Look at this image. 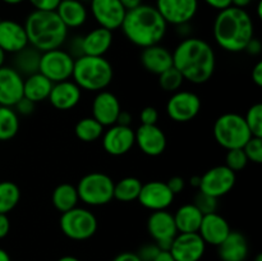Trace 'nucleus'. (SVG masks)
Wrapping results in <instances>:
<instances>
[{
	"instance_id": "obj_1",
	"label": "nucleus",
	"mask_w": 262,
	"mask_h": 261,
	"mask_svg": "<svg viewBox=\"0 0 262 261\" xmlns=\"http://www.w3.org/2000/svg\"><path fill=\"white\" fill-rule=\"evenodd\" d=\"M171 54L173 67L184 81L202 84L211 79L216 68V55L207 41L189 36L183 38Z\"/></svg>"
},
{
	"instance_id": "obj_2",
	"label": "nucleus",
	"mask_w": 262,
	"mask_h": 261,
	"mask_svg": "<svg viewBox=\"0 0 262 261\" xmlns=\"http://www.w3.org/2000/svg\"><path fill=\"white\" fill-rule=\"evenodd\" d=\"M120 30L129 42L145 49L164 40L168 31V23L164 20L155 5L141 4L125 13Z\"/></svg>"
},
{
	"instance_id": "obj_3",
	"label": "nucleus",
	"mask_w": 262,
	"mask_h": 261,
	"mask_svg": "<svg viewBox=\"0 0 262 261\" xmlns=\"http://www.w3.org/2000/svg\"><path fill=\"white\" fill-rule=\"evenodd\" d=\"M212 33L223 50L241 53L245 51L250 40L255 37V25L247 10L232 5L217 13Z\"/></svg>"
},
{
	"instance_id": "obj_4",
	"label": "nucleus",
	"mask_w": 262,
	"mask_h": 261,
	"mask_svg": "<svg viewBox=\"0 0 262 261\" xmlns=\"http://www.w3.org/2000/svg\"><path fill=\"white\" fill-rule=\"evenodd\" d=\"M28 45L40 53L59 49L68 38V28L55 10H33L25 20Z\"/></svg>"
},
{
	"instance_id": "obj_5",
	"label": "nucleus",
	"mask_w": 262,
	"mask_h": 261,
	"mask_svg": "<svg viewBox=\"0 0 262 261\" xmlns=\"http://www.w3.org/2000/svg\"><path fill=\"white\" fill-rule=\"evenodd\" d=\"M113 77L114 69L105 56L81 55L74 59L72 78L81 90L90 92L106 90Z\"/></svg>"
},
{
	"instance_id": "obj_6",
	"label": "nucleus",
	"mask_w": 262,
	"mask_h": 261,
	"mask_svg": "<svg viewBox=\"0 0 262 261\" xmlns=\"http://www.w3.org/2000/svg\"><path fill=\"white\" fill-rule=\"evenodd\" d=\"M215 141L225 150L242 148L252 137L245 117L237 113H225L214 123Z\"/></svg>"
},
{
	"instance_id": "obj_7",
	"label": "nucleus",
	"mask_w": 262,
	"mask_h": 261,
	"mask_svg": "<svg viewBox=\"0 0 262 261\" xmlns=\"http://www.w3.org/2000/svg\"><path fill=\"white\" fill-rule=\"evenodd\" d=\"M114 183L107 174L92 171L79 179L76 186L79 201L87 206H104L114 199Z\"/></svg>"
},
{
	"instance_id": "obj_8",
	"label": "nucleus",
	"mask_w": 262,
	"mask_h": 261,
	"mask_svg": "<svg viewBox=\"0 0 262 261\" xmlns=\"http://www.w3.org/2000/svg\"><path fill=\"white\" fill-rule=\"evenodd\" d=\"M61 233L72 241H87L94 237L99 223L91 210L76 206L66 212H61L59 219Z\"/></svg>"
},
{
	"instance_id": "obj_9",
	"label": "nucleus",
	"mask_w": 262,
	"mask_h": 261,
	"mask_svg": "<svg viewBox=\"0 0 262 261\" xmlns=\"http://www.w3.org/2000/svg\"><path fill=\"white\" fill-rule=\"evenodd\" d=\"M73 67V56L67 50L59 48L41 53L38 72L53 83H56L72 78Z\"/></svg>"
},
{
	"instance_id": "obj_10",
	"label": "nucleus",
	"mask_w": 262,
	"mask_h": 261,
	"mask_svg": "<svg viewBox=\"0 0 262 261\" xmlns=\"http://www.w3.org/2000/svg\"><path fill=\"white\" fill-rule=\"evenodd\" d=\"M200 179L199 189L209 196L220 199L229 193L235 186L237 176L227 165H217L205 171Z\"/></svg>"
},
{
	"instance_id": "obj_11",
	"label": "nucleus",
	"mask_w": 262,
	"mask_h": 261,
	"mask_svg": "<svg viewBox=\"0 0 262 261\" xmlns=\"http://www.w3.org/2000/svg\"><path fill=\"white\" fill-rule=\"evenodd\" d=\"M201 112V99L192 91H179L171 94L166 102V114L177 123L193 120Z\"/></svg>"
},
{
	"instance_id": "obj_12",
	"label": "nucleus",
	"mask_w": 262,
	"mask_h": 261,
	"mask_svg": "<svg viewBox=\"0 0 262 261\" xmlns=\"http://www.w3.org/2000/svg\"><path fill=\"white\" fill-rule=\"evenodd\" d=\"M147 232L161 251H169L178 234L174 216L168 210L152 211L147 219Z\"/></svg>"
},
{
	"instance_id": "obj_13",
	"label": "nucleus",
	"mask_w": 262,
	"mask_h": 261,
	"mask_svg": "<svg viewBox=\"0 0 262 261\" xmlns=\"http://www.w3.org/2000/svg\"><path fill=\"white\" fill-rule=\"evenodd\" d=\"M155 8L168 25L189 23L199 12V0H156Z\"/></svg>"
},
{
	"instance_id": "obj_14",
	"label": "nucleus",
	"mask_w": 262,
	"mask_h": 261,
	"mask_svg": "<svg viewBox=\"0 0 262 261\" xmlns=\"http://www.w3.org/2000/svg\"><path fill=\"white\" fill-rule=\"evenodd\" d=\"M90 12L99 27L113 32L120 28L127 10L119 0H90Z\"/></svg>"
},
{
	"instance_id": "obj_15",
	"label": "nucleus",
	"mask_w": 262,
	"mask_h": 261,
	"mask_svg": "<svg viewBox=\"0 0 262 261\" xmlns=\"http://www.w3.org/2000/svg\"><path fill=\"white\" fill-rule=\"evenodd\" d=\"M206 251V243L199 233H178L169 252L176 261H200Z\"/></svg>"
},
{
	"instance_id": "obj_16",
	"label": "nucleus",
	"mask_w": 262,
	"mask_h": 261,
	"mask_svg": "<svg viewBox=\"0 0 262 261\" xmlns=\"http://www.w3.org/2000/svg\"><path fill=\"white\" fill-rule=\"evenodd\" d=\"M174 197L176 194L169 189L166 182L151 181L145 184L142 183L137 201L150 211H159L168 210V207L173 204Z\"/></svg>"
},
{
	"instance_id": "obj_17",
	"label": "nucleus",
	"mask_w": 262,
	"mask_h": 261,
	"mask_svg": "<svg viewBox=\"0 0 262 261\" xmlns=\"http://www.w3.org/2000/svg\"><path fill=\"white\" fill-rule=\"evenodd\" d=\"M102 148L112 156H122L129 153L136 145L135 130L127 125L113 124L102 133Z\"/></svg>"
},
{
	"instance_id": "obj_18",
	"label": "nucleus",
	"mask_w": 262,
	"mask_h": 261,
	"mask_svg": "<svg viewBox=\"0 0 262 261\" xmlns=\"http://www.w3.org/2000/svg\"><path fill=\"white\" fill-rule=\"evenodd\" d=\"M136 145L147 156H160L165 151L168 141L164 130L158 124H141L135 130Z\"/></svg>"
},
{
	"instance_id": "obj_19",
	"label": "nucleus",
	"mask_w": 262,
	"mask_h": 261,
	"mask_svg": "<svg viewBox=\"0 0 262 261\" xmlns=\"http://www.w3.org/2000/svg\"><path fill=\"white\" fill-rule=\"evenodd\" d=\"M23 76L13 67H0V105L13 107L23 97Z\"/></svg>"
},
{
	"instance_id": "obj_20",
	"label": "nucleus",
	"mask_w": 262,
	"mask_h": 261,
	"mask_svg": "<svg viewBox=\"0 0 262 261\" xmlns=\"http://www.w3.org/2000/svg\"><path fill=\"white\" fill-rule=\"evenodd\" d=\"M120 110L122 107H120L119 99L113 92L102 90L94 97L92 118H95L102 127H110L115 124Z\"/></svg>"
},
{
	"instance_id": "obj_21",
	"label": "nucleus",
	"mask_w": 262,
	"mask_h": 261,
	"mask_svg": "<svg viewBox=\"0 0 262 261\" xmlns=\"http://www.w3.org/2000/svg\"><path fill=\"white\" fill-rule=\"evenodd\" d=\"M28 46L25 26L13 19H0V48L5 54H15Z\"/></svg>"
},
{
	"instance_id": "obj_22",
	"label": "nucleus",
	"mask_w": 262,
	"mask_h": 261,
	"mask_svg": "<svg viewBox=\"0 0 262 261\" xmlns=\"http://www.w3.org/2000/svg\"><path fill=\"white\" fill-rule=\"evenodd\" d=\"M82 97V90L73 81L56 82L51 87L48 100L55 109L67 112L72 110L79 104Z\"/></svg>"
},
{
	"instance_id": "obj_23",
	"label": "nucleus",
	"mask_w": 262,
	"mask_h": 261,
	"mask_svg": "<svg viewBox=\"0 0 262 261\" xmlns=\"http://www.w3.org/2000/svg\"><path fill=\"white\" fill-rule=\"evenodd\" d=\"M230 225L224 216L217 212L206 214L202 217L199 234L206 245L217 247L230 233Z\"/></svg>"
},
{
	"instance_id": "obj_24",
	"label": "nucleus",
	"mask_w": 262,
	"mask_h": 261,
	"mask_svg": "<svg viewBox=\"0 0 262 261\" xmlns=\"http://www.w3.org/2000/svg\"><path fill=\"white\" fill-rule=\"evenodd\" d=\"M140 60L146 71L159 76L173 67V54L168 48L156 44L142 49Z\"/></svg>"
},
{
	"instance_id": "obj_25",
	"label": "nucleus",
	"mask_w": 262,
	"mask_h": 261,
	"mask_svg": "<svg viewBox=\"0 0 262 261\" xmlns=\"http://www.w3.org/2000/svg\"><path fill=\"white\" fill-rule=\"evenodd\" d=\"M248 253L247 238L237 230H230L228 237L217 246V255L222 261H246Z\"/></svg>"
},
{
	"instance_id": "obj_26",
	"label": "nucleus",
	"mask_w": 262,
	"mask_h": 261,
	"mask_svg": "<svg viewBox=\"0 0 262 261\" xmlns=\"http://www.w3.org/2000/svg\"><path fill=\"white\" fill-rule=\"evenodd\" d=\"M113 45V32L96 27L82 36V55L104 56Z\"/></svg>"
},
{
	"instance_id": "obj_27",
	"label": "nucleus",
	"mask_w": 262,
	"mask_h": 261,
	"mask_svg": "<svg viewBox=\"0 0 262 261\" xmlns=\"http://www.w3.org/2000/svg\"><path fill=\"white\" fill-rule=\"evenodd\" d=\"M61 22L67 28H79L86 23L89 12L81 0H63L55 9Z\"/></svg>"
},
{
	"instance_id": "obj_28",
	"label": "nucleus",
	"mask_w": 262,
	"mask_h": 261,
	"mask_svg": "<svg viewBox=\"0 0 262 261\" xmlns=\"http://www.w3.org/2000/svg\"><path fill=\"white\" fill-rule=\"evenodd\" d=\"M53 84V82L40 72L27 76L23 81V97L31 100L35 104L48 100Z\"/></svg>"
},
{
	"instance_id": "obj_29",
	"label": "nucleus",
	"mask_w": 262,
	"mask_h": 261,
	"mask_svg": "<svg viewBox=\"0 0 262 261\" xmlns=\"http://www.w3.org/2000/svg\"><path fill=\"white\" fill-rule=\"evenodd\" d=\"M178 233H199L204 214L194 204H184L173 214Z\"/></svg>"
},
{
	"instance_id": "obj_30",
	"label": "nucleus",
	"mask_w": 262,
	"mask_h": 261,
	"mask_svg": "<svg viewBox=\"0 0 262 261\" xmlns=\"http://www.w3.org/2000/svg\"><path fill=\"white\" fill-rule=\"evenodd\" d=\"M14 67L13 68L20 74V76H31L38 72V66H40L41 53L32 48L31 45L26 46L20 51L14 54Z\"/></svg>"
},
{
	"instance_id": "obj_31",
	"label": "nucleus",
	"mask_w": 262,
	"mask_h": 261,
	"mask_svg": "<svg viewBox=\"0 0 262 261\" xmlns=\"http://www.w3.org/2000/svg\"><path fill=\"white\" fill-rule=\"evenodd\" d=\"M51 202L59 212H66L78 206V193L76 186L69 183H61L54 188L51 194Z\"/></svg>"
},
{
	"instance_id": "obj_32",
	"label": "nucleus",
	"mask_w": 262,
	"mask_h": 261,
	"mask_svg": "<svg viewBox=\"0 0 262 261\" xmlns=\"http://www.w3.org/2000/svg\"><path fill=\"white\" fill-rule=\"evenodd\" d=\"M142 182L136 177H125L114 183V199L120 202H132L138 199Z\"/></svg>"
},
{
	"instance_id": "obj_33",
	"label": "nucleus",
	"mask_w": 262,
	"mask_h": 261,
	"mask_svg": "<svg viewBox=\"0 0 262 261\" xmlns=\"http://www.w3.org/2000/svg\"><path fill=\"white\" fill-rule=\"evenodd\" d=\"M19 130V118L14 107L0 105V141H9Z\"/></svg>"
},
{
	"instance_id": "obj_34",
	"label": "nucleus",
	"mask_w": 262,
	"mask_h": 261,
	"mask_svg": "<svg viewBox=\"0 0 262 261\" xmlns=\"http://www.w3.org/2000/svg\"><path fill=\"white\" fill-rule=\"evenodd\" d=\"M105 127H102L95 118L86 117L77 122L74 127V133L82 142H94L99 140L104 133Z\"/></svg>"
},
{
	"instance_id": "obj_35",
	"label": "nucleus",
	"mask_w": 262,
	"mask_h": 261,
	"mask_svg": "<svg viewBox=\"0 0 262 261\" xmlns=\"http://www.w3.org/2000/svg\"><path fill=\"white\" fill-rule=\"evenodd\" d=\"M20 200V189L14 182H0V214H9L17 207Z\"/></svg>"
},
{
	"instance_id": "obj_36",
	"label": "nucleus",
	"mask_w": 262,
	"mask_h": 261,
	"mask_svg": "<svg viewBox=\"0 0 262 261\" xmlns=\"http://www.w3.org/2000/svg\"><path fill=\"white\" fill-rule=\"evenodd\" d=\"M183 82H184L183 76H182V74L174 68V67H171V68H169L168 71L159 74V84H160V87L165 92L174 94V92L179 91L182 84H183Z\"/></svg>"
},
{
	"instance_id": "obj_37",
	"label": "nucleus",
	"mask_w": 262,
	"mask_h": 261,
	"mask_svg": "<svg viewBox=\"0 0 262 261\" xmlns=\"http://www.w3.org/2000/svg\"><path fill=\"white\" fill-rule=\"evenodd\" d=\"M246 124L251 135L255 137H262V104H253L245 115Z\"/></svg>"
},
{
	"instance_id": "obj_38",
	"label": "nucleus",
	"mask_w": 262,
	"mask_h": 261,
	"mask_svg": "<svg viewBox=\"0 0 262 261\" xmlns=\"http://www.w3.org/2000/svg\"><path fill=\"white\" fill-rule=\"evenodd\" d=\"M248 159L246 156L243 148H232L228 150L227 156H225V165L233 170L234 173L243 170L247 166Z\"/></svg>"
},
{
	"instance_id": "obj_39",
	"label": "nucleus",
	"mask_w": 262,
	"mask_h": 261,
	"mask_svg": "<svg viewBox=\"0 0 262 261\" xmlns=\"http://www.w3.org/2000/svg\"><path fill=\"white\" fill-rule=\"evenodd\" d=\"M242 148L247 156L248 161H252L255 164L262 163V137L252 136Z\"/></svg>"
},
{
	"instance_id": "obj_40",
	"label": "nucleus",
	"mask_w": 262,
	"mask_h": 261,
	"mask_svg": "<svg viewBox=\"0 0 262 261\" xmlns=\"http://www.w3.org/2000/svg\"><path fill=\"white\" fill-rule=\"evenodd\" d=\"M193 204L204 215L216 212L217 210V199L209 196V194L204 193L201 191H199V193L196 194Z\"/></svg>"
},
{
	"instance_id": "obj_41",
	"label": "nucleus",
	"mask_w": 262,
	"mask_h": 261,
	"mask_svg": "<svg viewBox=\"0 0 262 261\" xmlns=\"http://www.w3.org/2000/svg\"><path fill=\"white\" fill-rule=\"evenodd\" d=\"M160 248L155 242L146 243V245L141 246L140 250L137 251V256L141 258V261H154V258L159 255Z\"/></svg>"
},
{
	"instance_id": "obj_42",
	"label": "nucleus",
	"mask_w": 262,
	"mask_h": 261,
	"mask_svg": "<svg viewBox=\"0 0 262 261\" xmlns=\"http://www.w3.org/2000/svg\"><path fill=\"white\" fill-rule=\"evenodd\" d=\"M140 119H141V124H146V125L158 124V120H159L158 109L154 106L143 107L142 112H141L140 114Z\"/></svg>"
},
{
	"instance_id": "obj_43",
	"label": "nucleus",
	"mask_w": 262,
	"mask_h": 261,
	"mask_svg": "<svg viewBox=\"0 0 262 261\" xmlns=\"http://www.w3.org/2000/svg\"><path fill=\"white\" fill-rule=\"evenodd\" d=\"M36 104L32 102L31 100L26 99V97H22L17 104L14 105V110L17 112V114H22V115H30L32 114L33 110H35Z\"/></svg>"
},
{
	"instance_id": "obj_44",
	"label": "nucleus",
	"mask_w": 262,
	"mask_h": 261,
	"mask_svg": "<svg viewBox=\"0 0 262 261\" xmlns=\"http://www.w3.org/2000/svg\"><path fill=\"white\" fill-rule=\"evenodd\" d=\"M35 10H55L60 0H28Z\"/></svg>"
},
{
	"instance_id": "obj_45",
	"label": "nucleus",
	"mask_w": 262,
	"mask_h": 261,
	"mask_svg": "<svg viewBox=\"0 0 262 261\" xmlns=\"http://www.w3.org/2000/svg\"><path fill=\"white\" fill-rule=\"evenodd\" d=\"M166 184H168L169 189H170L174 194L181 193V192L184 189V187H186V182H184V179L182 178V177H177V176L171 177V178L166 182Z\"/></svg>"
},
{
	"instance_id": "obj_46",
	"label": "nucleus",
	"mask_w": 262,
	"mask_h": 261,
	"mask_svg": "<svg viewBox=\"0 0 262 261\" xmlns=\"http://www.w3.org/2000/svg\"><path fill=\"white\" fill-rule=\"evenodd\" d=\"M245 51L247 54H250V55H258V54L262 51V44L261 41L258 40V38H255L253 37L252 40H250V42L246 45L245 48Z\"/></svg>"
},
{
	"instance_id": "obj_47",
	"label": "nucleus",
	"mask_w": 262,
	"mask_h": 261,
	"mask_svg": "<svg viewBox=\"0 0 262 261\" xmlns=\"http://www.w3.org/2000/svg\"><path fill=\"white\" fill-rule=\"evenodd\" d=\"M210 8L215 10H223L227 9V8L232 7V0H204Z\"/></svg>"
},
{
	"instance_id": "obj_48",
	"label": "nucleus",
	"mask_w": 262,
	"mask_h": 261,
	"mask_svg": "<svg viewBox=\"0 0 262 261\" xmlns=\"http://www.w3.org/2000/svg\"><path fill=\"white\" fill-rule=\"evenodd\" d=\"M10 230V220L7 214H0V240L7 237Z\"/></svg>"
},
{
	"instance_id": "obj_49",
	"label": "nucleus",
	"mask_w": 262,
	"mask_h": 261,
	"mask_svg": "<svg viewBox=\"0 0 262 261\" xmlns=\"http://www.w3.org/2000/svg\"><path fill=\"white\" fill-rule=\"evenodd\" d=\"M252 82L257 87H262V61H257L252 69Z\"/></svg>"
},
{
	"instance_id": "obj_50",
	"label": "nucleus",
	"mask_w": 262,
	"mask_h": 261,
	"mask_svg": "<svg viewBox=\"0 0 262 261\" xmlns=\"http://www.w3.org/2000/svg\"><path fill=\"white\" fill-rule=\"evenodd\" d=\"M130 123H132V115H130V113L125 112V110H120L119 115H118V118H117V123H115V124L127 125V127H130Z\"/></svg>"
},
{
	"instance_id": "obj_51",
	"label": "nucleus",
	"mask_w": 262,
	"mask_h": 261,
	"mask_svg": "<svg viewBox=\"0 0 262 261\" xmlns=\"http://www.w3.org/2000/svg\"><path fill=\"white\" fill-rule=\"evenodd\" d=\"M113 261H141L136 252H122L115 256Z\"/></svg>"
},
{
	"instance_id": "obj_52",
	"label": "nucleus",
	"mask_w": 262,
	"mask_h": 261,
	"mask_svg": "<svg viewBox=\"0 0 262 261\" xmlns=\"http://www.w3.org/2000/svg\"><path fill=\"white\" fill-rule=\"evenodd\" d=\"M122 3L123 7L125 8V10H130V9H135V8L140 7L141 4H143L142 0H119Z\"/></svg>"
},
{
	"instance_id": "obj_53",
	"label": "nucleus",
	"mask_w": 262,
	"mask_h": 261,
	"mask_svg": "<svg viewBox=\"0 0 262 261\" xmlns=\"http://www.w3.org/2000/svg\"><path fill=\"white\" fill-rule=\"evenodd\" d=\"M154 261H176L169 251H160L159 255L154 258Z\"/></svg>"
},
{
	"instance_id": "obj_54",
	"label": "nucleus",
	"mask_w": 262,
	"mask_h": 261,
	"mask_svg": "<svg viewBox=\"0 0 262 261\" xmlns=\"http://www.w3.org/2000/svg\"><path fill=\"white\" fill-rule=\"evenodd\" d=\"M252 2L253 0H232V5L235 8H241V9H246Z\"/></svg>"
},
{
	"instance_id": "obj_55",
	"label": "nucleus",
	"mask_w": 262,
	"mask_h": 261,
	"mask_svg": "<svg viewBox=\"0 0 262 261\" xmlns=\"http://www.w3.org/2000/svg\"><path fill=\"white\" fill-rule=\"evenodd\" d=\"M0 261H12L10 260V256L4 248H0Z\"/></svg>"
},
{
	"instance_id": "obj_56",
	"label": "nucleus",
	"mask_w": 262,
	"mask_h": 261,
	"mask_svg": "<svg viewBox=\"0 0 262 261\" xmlns=\"http://www.w3.org/2000/svg\"><path fill=\"white\" fill-rule=\"evenodd\" d=\"M200 179H201V177H200V176H193V177H192V178L189 179V182H191V186L194 187V188H199Z\"/></svg>"
},
{
	"instance_id": "obj_57",
	"label": "nucleus",
	"mask_w": 262,
	"mask_h": 261,
	"mask_svg": "<svg viewBox=\"0 0 262 261\" xmlns=\"http://www.w3.org/2000/svg\"><path fill=\"white\" fill-rule=\"evenodd\" d=\"M58 261H81V260H79V258H77L76 256L67 255V256H61L60 258H58Z\"/></svg>"
},
{
	"instance_id": "obj_58",
	"label": "nucleus",
	"mask_w": 262,
	"mask_h": 261,
	"mask_svg": "<svg viewBox=\"0 0 262 261\" xmlns=\"http://www.w3.org/2000/svg\"><path fill=\"white\" fill-rule=\"evenodd\" d=\"M3 3H5V4L8 5H18L20 4V3H23L25 0H2Z\"/></svg>"
},
{
	"instance_id": "obj_59",
	"label": "nucleus",
	"mask_w": 262,
	"mask_h": 261,
	"mask_svg": "<svg viewBox=\"0 0 262 261\" xmlns=\"http://www.w3.org/2000/svg\"><path fill=\"white\" fill-rule=\"evenodd\" d=\"M5 55H7V54H5V51L3 50L2 48H0V67H3V66H4V61H5Z\"/></svg>"
},
{
	"instance_id": "obj_60",
	"label": "nucleus",
	"mask_w": 262,
	"mask_h": 261,
	"mask_svg": "<svg viewBox=\"0 0 262 261\" xmlns=\"http://www.w3.org/2000/svg\"><path fill=\"white\" fill-rule=\"evenodd\" d=\"M257 17L260 18H262V2L260 0V2H258V4H257Z\"/></svg>"
},
{
	"instance_id": "obj_61",
	"label": "nucleus",
	"mask_w": 262,
	"mask_h": 261,
	"mask_svg": "<svg viewBox=\"0 0 262 261\" xmlns=\"http://www.w3.org/2000/svg\"><path fill=\"white\" fill-rule=\"evenodd\" d=\"M253 261H262V255H261V253L256 255V257L253 258Z\"/></svg>"
},
{
	"instance_id": "obj_62",
	"label": "nucleus",
	"mask_w": 262,
	"mask_h": 261,
	"mask_svg": "<svg viewBox=\"0 0 262 261\" xmlns=\"http://www.w3.org/2000/svg\"><path fill=\"white\" fill-rule=\"evenodd\" d=\"M60 2H63V0H60Z\"/></svg>"
}]
</instances>
